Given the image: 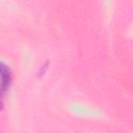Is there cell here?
<instances>
[{"mask_svg": "<svg viewBox=\"0 0 133 133\" xmlns=\"http://www.w3.org/2000/svg\"><path fill=\"white\" fill-rule=\"evenodd\" d=\"M0 76H1L0 91L2 94L10 85V82H11V72H10V69L4 62H2V61H0Z\"/></svg>", "mask_w": 133, "mask_h": 133, "instance_id": "1", "label": "cell"}, {"mask_svg": "<svg viewBox=\"0 0 133 133\" xmlns=\"http://www.w3.org/2000/svg\"><path fill=\"white\" fill-rule=\"evenodd\" d=\"M47 65H48V62H46V63L43 65V68H41V71H39V75H41V74L43 75V74L45 73V71L47 70Z\"/></svg>", "mask_w": 133, "mask_h": 133, "instance_id": "2", "label": "cell"}, {"mask_svg": "<svg viewBox=\"0 0 133 133\" xmlns=\"http://www.w3.org/2000/svg\"><path fill=\"white\" fill-rule=\"evenodd\" d=\"M1 96H2V94H1V91H0V98H1Z\"/></svg>", "mask_w": 133, "mask_h": 133, "instance_id": "3", "label": "cell"}]
</instances>
